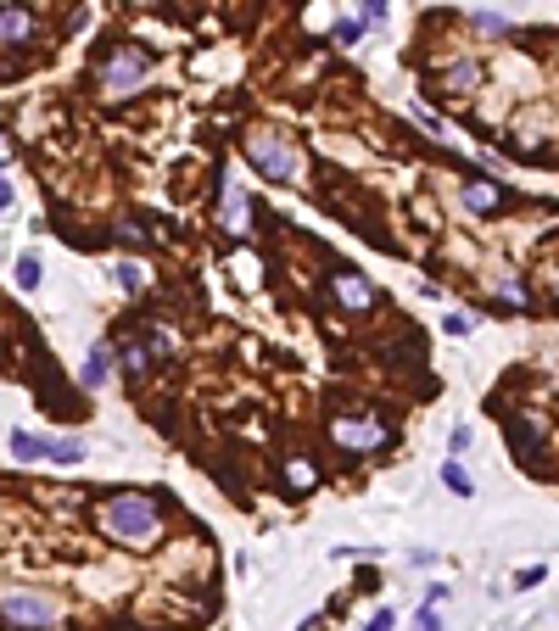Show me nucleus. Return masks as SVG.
<instances>
[{
  "label": "nucleus",
  "instance_id": "obj_9",
  "mask_svg": "<svg viewBox=\"0 0 559 631\" xmlns=\"http://www.w3.org/2000/svg\"><path fill=\"white\" fill-rule=\"evenodd\" d=\"M458 207L476 213V218H492V213L509 207V190L498 179H487V174H470V179H458Z\"/></svg>",
  "mask_w": 559,
  "mask_h": 631
},
{
  "label": "nucleus",
  "instance_id": "obj_21",
  "mask_svg": "<svg viewBox=\"0 0 559 631\" xmlns=\"http://www.w3.org/2000/svg\"><path fill=\"white\" fill-rule=\"evenodd\" d=\"M118 285L123 291H146V269L140 263H118Z\"/></svg>",
  "mask_w": 559,
  "mask_h": 631
},
{
  "label": "nucleus",
  "instance_id": "obj_17",
  "mask_svg": "<svg viewBox=\"0 0 559 631\" xmlns=\"http://www.w3.org/2000/svg\"><path fill=\"white\" fill-rule=\"evenodd\" d=\"M364 28H370L364 17H342V23L331 28V40H336V45H358V40H364Z\"/></svg>",
  "mask_w": 559,
  "mask_h": 631
},
{
  "label": "nucleus",
  "instance_id": "obj_8",
  "mask_svg": "<svg viewBox=\"0 0 559 631\" xmlns=\"http://www.w3.org/2000/svg\"><path fill=\"white\" fill-rule=\"evenodd\" d=\"M34 45H40V17L17 0H0V51H34Z\"/></svg>",
  "mask_w": 559,
  "mask_h": 631
},
{
  "label": "nucleus",
  "instance_id": "obj_29",
  "mask_svg": "<svg viewBox=\"0 0 559 631\" xmlns=\"http://www.w3.org/2000/svg\"><path fill=\"white\" fill-rule=\"evenodd\" d=\"M12 202H17V190H12V179H6V174H0V213H6Z\"/></svg>",
  "mask_w": 559,
  "mask_h": 631
},
{
  "label": "nucleus",
  "instance_id": "obj_30",
  "mask_svg": "<svg viewBox=\"0 0 559 631\" xmlns=\"http://www.w3.org/2000/svg\"><path fill=\"white\" fill-rule=\"evenodd\" d=\"M79 28H90V6H79V12L68 17V34H79Z\"/></svg>",
  "mask_w": 559,
  "mask_h": 631
},
{
  "label": "nucleus",
  "instance_id": "obj_24",
  "mask_svg": "<svg viewBox=\"0 0 559 631\" xmlns=\"http://www.w3.org/2000/svg\"><path fill=\"white\" fill-rule=\"evenodd\" d=\"M419 631H442V615H437V604H425V609H419Z\"/></svg>",
  "mask_w": 559,
  "mask_h": 631
},
{
  "label": "nucleus",
  "instance_id": "obj_5",
  "mask_svg": "<svg viewBox=\"0 0 559 631\" xmlns=\"http://www.w3.org/2000/svg\"><path fill=\"white\" fill-rule=\"evenodd\" d=\"M554 140H559V129L548 112H525L515 129H509V151L520 162H554Z\"/></svg>",
  "mask_w": 559,
  "mask_h": 631
},
{
  "label": "nucleus",
  "instance_id": "obj_10",
  "mask_svg": "<svg viewBox=\"0 0 559 631\" xmlns=\"http://www.w3.org/2000/svg\"><path fill=\"white\" fill-rule=\"evenodd\" d=\"M481 79H487V68H481L476 56H453L448 68L431 79V90H437V95H476V90H481Z\"/></svg>",
  "mask_w": 559,
  "mask_h": 631
},
{
  "label": "nucleus",
  "instance_id": "obj_7",
  "mask_svg": "<svg viewBox=\"0 0 559 631\" xmlns=\"http://www.w3.org/2000/svg\"><path fill=\"white\" fill-rule=\"evenodd\" d=\"M331 442L347 453H381L391 447V430L381 419H331Z\"/></svg>",
  "mask_w": 559,
  "mask_h": 631
},
{
  "label": "nucleus",
  "instance_id": "obj_11",
  "mask_svg": "<svg viewBox=\"0 0 559 631\" xmlns=\"http://www.w3.org/2000/svg\"><path fill=\"white\" fill-rule=\"evenodd\" d=\"M218 224L229 229V235H246V224H252V202H246V190L236 179H218Z\"/></svg>",
  "mask_w": 559,
  "mask_h": 631
},
{
  "label": "nucleus",
  "instance_id": "obj_22",
  "mask_svg": "<svg viewBox=\"0 0 559 631\" xmlns=\"http://www.w3.org/2000/svg\"><path fill=\"white\" fill-rule=\"evenodd\" d=\"M285 481H291V486H308V481H319V470H313V464H308V458H291V470H285Z\"/></svg>",
  "mask_w": 559,
  "mask_h": 631
},
{
  "label": "nucleus",
  "instance_id": "obj_4",
  "mask_svg": "<svg viewBox=\"0 0 559 631\" xmlns=\"http://www.w3.org/2000/svg\"><path fill=\"white\" fill-rule=\"evenodd\" d=\"M241 151H246L257 179H275V185H297L303 179V151L285 135H275V129H252V135L241 140Z\"/></svg>",
  "mask_w": 559,
  "mask_h": 631
},
{
  "label": "nucleus",
  "instance_id": "obj_20",
  "mask_svg": "<svg viewBox=\"0 0 559 631\" xmlns=\"http://www.w3.org/2000/svg\"><path fill=\"white\" fill-rule=\"evenodd\" d=\"M112 241H118V246H135V252H146V246H151V235H146L140 224H118V229H112Z\"/></svg>",
  "mask_w": 559,
  "mask_h": 631
},
{
  "label": "nucleus",
  "instance_id": "obj_15",
  "mask_svg": "<svg viewBox=\"0 0 559 631\" xmlns=\"http://www.w3.org/2000/svg\"><path fill=\"white\" fill-rule=\"evenodd\" d=\"M12 458L17 464H40L45 458V436H34V430H12Z\"/></svg>",
  "mask_w": 559,
  "mask_h": 631
},
{
  "label": "nucleus",
  "instance_id": "obj_23",
  "mask_svg": "<svg viewBox=\"0 0 559 631\" xmlns=\"http://www.w3.org/2000/svg\"><path fill=\"white\" fill-rule=\"evenodd\" d=\"M543 581H548V570H543V564H525V570L515 576V587H520V592H532V587H543Z\"/></svg>",
  "mask_w": 559,
  "mask_h": 631
},
{
  "label": "nucleus",
  "instance_id": "obj_2",
  "mask_svg": "<svg viewBox=\"0 0 559 631\" xmlns=\"http://www.w3.org/2000/svg\"><path fill=\"white\" fill-rule=\"evenodd\" d=\"M62 626V604L45 587H6L0 592V631H56Z\"/></svg>",
  "mask_w": 559,
  "mask_h": 631
},
{
  "label": "nucleus",
  "instance_id": "obj_14",
  "mask_svg": "<svg viewBox=\"0 0 559 631\" xmlns=\"http://www.w3.org/2000/svg\"><path fill=\"white\" fill-rule=\"evenodd\" d=\"M45 458L62 464V470H79V464H84V442L79 436H45Z\"/></svg>",
  "mask_w": 559,
  "mask_h": 631
},
{
  "label": "nucleus",
  "instance_id": "obj_12",
  "mask_svg": "<svg viewBox=\"0 0 559 631\" xmlns=\"http://www.w3.org/2000/svg\"><path fill=\"white\" fill-rule=\"evenodd\" d=\"M112 363H118V369H123V380H129V391H135L151 369H157V358H151V347L140 341V336H129L118 352H112Z\"/></svg>",
  "mask_w": 559,
  "mask_h": 631
},
{
  "label": "nucleus",
  "instance_id": "obj_18",
  "mask_svg": "<svg viewBox=\"0 0 559 631\" xmlns=\"http://www.w3.org/2000/svg\"><path fill=\"white\" fill-rule=\"evenodd\" d=\"M470 28H476V34H492V40L509 34V23H504L498 12H470Z\"/></svg>",
  "mask_w": 559,
  "mask_h": 631
},
{
  "label": "nucleus",
  "instance_id": "obj_19",
  "mask_svg": "<svg viewBox=\"0 0 559 631\" xmlns=\"http://www.w3.org/2000/svg\"><path fill=\"white\" fill-rule=\"evenodd\" d=\"M17 291H40V257H17Z\"/></svg>",
  "mask_w": 559,
  "mask_h": 631
},
{
  "label": "nucleus",
  "instance_id": "obj_6",
  "mask_svg": "<svg viewBox=\"0 0 559 631\" xmlns=\"http://www.w3.org/2000/svg\"><path fill=\"white\" fill-rule=\"evenodd\" d=\"M331 296H336L347 313H370V308L381 302L375 280H370V274H358V269H347V263H336V269H331Z\"/></svg>",
  "mask_w": 559,
  "mask_h": 631
},
{
  "label": "nucleus",
  "instance_id": "obj_27",
  "mask_svg": "<svg viewBox=\"0 0 559 631\" xmlns=\"http://www.w3.org/2000/svg\"><path fill=\"white\" fill-rule=\"evenodd\" d=\"M470 447V425H453V447L448 453H465Z\"/></svg>",
  "mask_w": 559,
  "mask_h": 631
},
{
  "label": "nucleus",
  "instance_id": "obj_28",
  "mask_svg": "<svg viewBox=\"0 0 559 631\" xmlns=\"http://www.w3.org/2000/svg\"><path fill=\"white\" fill-rule=\"evenodd\" d=\"M391 626H398V620H391V609H375V620H370L364 631H391Z\"/></svg>",
  "mask_w": 559,
  "mask_h": 631
},
{
  "label": "nucleus",
  "instance_id": "obj_13",
  "mask_svg": "<svg viewBox=\"0 0 559 631\" xmlns=\"http://www.w3.org/2000/svg\"><path fill=\"white\" fill-rule=\"evenodd\" d=\"M107 375H112V347H90V358L79 363V386L84 391H101Z\"/></svg>",
  "mask_w": 559,
  "mask_h": 631
},
{
  "label": "nucleus",
  "instance_id": "obj_25",
  "mask_svg": "<svg viewBox=\"0 0 559 631\" xmlns=\"http://www.w3.org/2000/svg\"><path fill=\"white\" fill-rule=\"evenodd\" d=\"M442 330H448V336H470V319H458V313H448V319H442Z\"/></svg>",
  "mask_w": 559,
  "mask_h": 631
},
{
  "label": "nucleus",
  "instance_id": "obj_1",
  "mask_svg": "<svg viewBox=\"0 0 559 631\" xmlns=\"http://www.w3.org/2000/svg\"><path fill=\"white\" fill-rule=\"evenodd\" d=\"M95 531L118 548H157L162 531H169V503L157 492H112L95 503Z\"/></svg>",
  "mask_w": 559,
  "mask_h": 631
},
{
  "label": "nucleus",
  "instance_id": "obj_16",
  "mask_svg": "<svg viewBox=\"0 0 559 631\" xmlns=\"http://www.w3.org/2000/svg\"><path fill=\"white\" fill-rule=\"evenodd\" d=\"M442 486H448L453 497H476V481H470L465 470H458V464H453V458L442 464Z\"/></svg>",
  "mask_w": 559,
  "mask_h": 631
},
{
  "label": "nucleus",
  "instance_id": "obj_3",
  "mask_svg": "<svg viewBox=\"0 0 559 631\" xmlns=\"http://www.w3.org/2000/svg\"><path fill=\"white\" fill-rule=\"evenodd\" d=\"M151 79V51L140 45H112L101 62H95V90H101V101H129L135 90H146Z\"/></svg>",
  "mask_w": 559,
  "mask_h": 631
},
{
  "label": "nucleus",
  "instance_id": "obj_26",
  "mask_svg": "<svg viewBox=\"0 0 559 631\" xmlns=\"http://www.w3.org/2000/svg\"><path fill=\"white\" fill-rule=\"evenodd\" d=\"M358 6H364V23H381L386 17V0H358Z\"/></svg>",
  "mask_w": 559,
  "mask_h": 631
}]
</instances>
